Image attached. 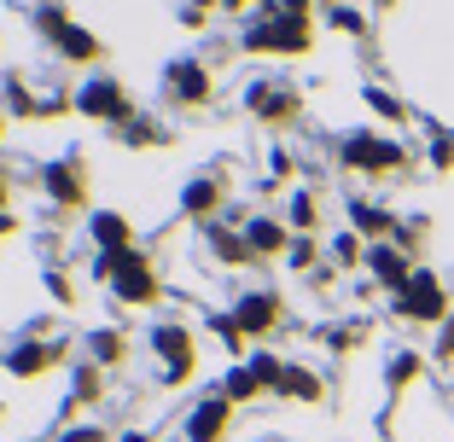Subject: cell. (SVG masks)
Here are the masks:
<instances>
[{"instance_id": "6", "label": "cell", "mask_w": 454, "mask_h": 442, "mask_svg": "<svg viewBox=\"0 0 454 442\" xmlns=\"http://www.w3.org/2000/svg\"><path fill=\"white\" fill-rule=\"evenodd\" d=\"M431 163H437V169H454V128H437V135H431Z\"/></svg>"}, {"instance_id": "8", "label": "cell", "mask_w": 454, "mask_h": 442, "mask_svg": "<svg viewBox=\"0 0 454 442\" xmlns=\"http://www.w3.org/2000/svg\"><path fill=\"white\" fill-rule=\"evenodd\" d=\"M251 244H256V251H280V244H286V233L274 228V221H256V228H251Z\"/></svg>"}, {"instance_id": "7", "label": "cell", "mask_w": 454, "mask_h": 442, "mask_svg": "<svg viewBox=\"0 0 454 442\" xmlns=\"http://www.w3.org/2000/svg\"><path fill=\"white\" fill-rule=\"evenodd\" d=\"M367 105H373L379 117H408V105H402L396 94H385V88H367Z\"/></svg>"}, {"instance_id": "5", "label": "cell", "mask_w": 454, "mask_h": 442, "mask_svg": "<svg viewBox=\"0 0 454 442\" xmlns=\"http://www.w3.org/2000/svg\"><path fill=\"white\" fill-rule=\"evenodd\" d=\"M292 396H303V402H315L321 396V384H315V373H303V367H286V378H280Z\"/></svg>"}, {"instance_id": "2", "label": "cell", "mask_w": 454, "mask_h": 442, "mask_svg": "<svg viewBox=\"0 0 454 442\" xmlns=\"http://www.w3.org/2000/svg\"><path fill=\"white\" fill-rule=\"evenodd\" d=\"M344 163H356V169H367V174H390V169H402V163H408V151L390 146L385 135H356L344 146Z\"/></svg>"}, {"instance_id": "9", "label": "cell", "mask_w": 454, "mask_h": 442, "mask_svg": "<svg viewBox=\"0 0 454 442\" xmlns=\"http://www.w3.org/2000/svg\"><path fill=\"white\" fill-rule=\"evenodd\" d=\"M437 361H454V314L442 321V332H437Z\"/></svg>"}, {"instance_id": "3", "label": "cell", "mask_w": 454, "mask_h": 442, "mask_svg": "<svg viewBox=\"0 0 454 442\" xmlns=\"http://www.w3.org/2000/svg\"><path fill=\"white\" fill-rule=\"evenodd\" d=\"M367 268H373L379 285H390V291H402V285L414 280V268H408V251H402V244H373V251H367Z\"/></svg>"}, {"instance_id": "10", "label": "cell", "mask_w": 454, "mask_h": 442, "mask_svg": "<svg viewBox=\"0 0 454 442\" xmlns=\"http://www.w3.org/2000/svg\"><path fill=\"white\" fill-rule=\"evenodd\" d=\"M379 6H390V0H379Z\"/></svg>"}, {"instance_id": "1", "label": "cell", "mask_w": 454, "mask_h": 442, "mask_svg": "<svg viewBox=\"0 0 454 442\" xmlns=\"http://www.w3.org/2000/svg\"><path fill=\"white\" fill-rule=\"evenodd\" d=\"M396 314L414 326H442L449 321V285L437 274H414V280L396 291Z\"/></svg>"}, {"instance_id": "4", "label": "cell", "mask_w": 454, "mask_h": 442, "mask_svg": "<svg viewBox=\"0 0 454 442\" xmlns=\"http://www.w3.org/2000/svg\"><path fill=\"white\" fill-rule=\"evenodd\" d=\"M419 373H426V361H419L414 349H402V355H390V390H408Z\"/></svg>"}]
</instances>
